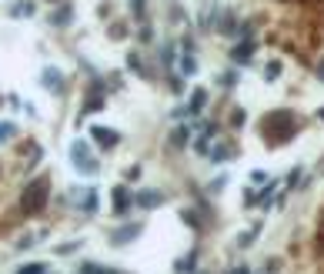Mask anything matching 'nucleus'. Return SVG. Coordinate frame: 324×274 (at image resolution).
I'll use <instances>...</instances> for the list:
<instances>
[{"label": "nucleus", "mask_w": 324, "mask_h": 274, "mask_svg": "<svg viewBox=\"0 0 324 274\" xmlns=\"http://www.w3.org/2000/svg\"><path fill=\"white\" fill-rule=\"evenodd\" d=\"M50 24H57V27H67V24H70V7H60L57 14H50Z\"/></svg>", "instance_id": "nucleus-10"}, {"label": "nucleus", "mask_w": 324, "mask_h": 274, "mask_svg": "<svg viewBox=\"0 0 324 274\" xmlns=\"http://www.w3.org/2000/svg\"><path fill=\"white\" fill-rule=\"evenodd\" d=\"M181 218H184V221H187V224H191V227H197V231H201V218H197V214H194V211H191V208H184V211H181Z\"/></svg>", "instance_id": "nucleus-18"}, {"label": "nucleus", "mask_w": 324, "mask_h": 274, "mask_svg": "<svg viewBox=\"0 0 324 274\" xmlns=\"http://www.w3.org/2000/svg\"><path fill=\"white\" fill-rule=\"evenodd\" d=\"M90 134H94V141H97L100 147H114L117 141H121V134L111 130V127H90Z\"/></svg>", "instance_id": "nucleus-4"}, {"label": "nucleus", "mask_w": 324, "mask_h": 274, "mask_svg": "<svg viewBox=\"0 0 324 274\" xmlns=\"http://www.w3.org/2000/svg\"><path fill=\"white\" fill-rule=\"evenodd\" d=\"M97 204H100L97 191H87V197H84V214H94V211H97Z\"/></svg>", "instance_id": "nucleus-14"}, {"label": "nucleus", "mask_w": 324, "mask_h": 274, "mask_svg": "<svg viewBox=\"0 0 324 274\" xmlns=\"http://www.w3.org/2000/svg\"><path fill=\"white\" fill-rule=\"evenodd\" d=\"M227 274H251L247 267H234V271H227Z\"/></svg>", "instance_id": "nucleus-26"}, {"label": "nucleus", "mask_w": 324, "mask_h": 274, "mask_svg": "<svg viewBox=\"0 0 324 274\" xmlns=\"http://www.w3.org/2000/svg\"><path fill=\"white\" fill-rule=\"evenodd\" d=\"M321 121H324V107H321Z\"/></svg>", "instance_id": "nucleus-28"}, {"label": "nucleus", "mask_w": 324, "mask_h": 274, "mask_svg": "<svg viewBox=\"0 0 324 274\" xmlns=\"http://www.w3.org/2000/svg\"><path fill=\"white\" fill-rule=\"evenodd\" d=\"M130 4H134V10H137V14H144V0H130Z\"/></svg>", "instance_id": "nucleus-25"}, {"label": "nucleus", "mask_w": 324, "mask_h": 274, "mask_svg": "<svg viewBox=\"0 0 324 274\" xmlns=\"http://www.w3.org/2000/svg\"><path fill=\"white\" fill-rule=\"evenodd\" d=\"M204 104H207V90H204V87H197L194 94H191V104H187V114H197Z\"/></svg>", "instance_id": "nucleus-7"}, {"label": "nucleus", "mask_w": 324, "mask_h": 274, "mask_svg": "<svg viewBox=\"0 0 324 274\" xmlns=\"http://www.w3.org/2000/svg\"><path fill=\"white\" fill-rule=\"evenodd\" d=\"M130 201L137 204V208H144V211H154V208H161V204H164V194L161 191H137Z\"/></svg>", "instance_id": "nucleus-3"}, {"label": "nucleus", "mask_w": 324, "mask_h": 274, "mask_svg": "<svg viewBox=\"0 0 324 274\" xmlns=\"http://www.w3.org/2000/svg\"><path fill=\"white\" fill-rule=\"evenodd\" d=\"M251 181H254V184H264L268 178H264V170H254V174H251Z\"/></svg>", "instance_id": "nucleus-24"}, {"label": "nucleus", "mask_w": 324, "mask_h": 274, "mask_svg": "<svg viewBox=\"0 0 324 274\" xmlns=\"http://www.w3.org/2000/svg\"><path fill=\"white\" fill-rule=\"evenodd\" d=\"M317 77H321V81H324V64H321V67H317Z\"/></svg>", "instance_id": "nucleus-27"}, {"label": "nucleus", "mask_w": 324, "mask_h": 274, "mask_svg": "<svg viewBox=\"0 0 324 274\" xmlns=\"http://www.w3.org/2000/svg\"><path fill=\"white\" fill-rule=\"evenodd\" d=\"M47 194H50V178H33L30 184H27L20 204H24L27 214H41V211L47 208Z\"/></svg>", "instance_id": "nucleus-1"}, {"label": "nucleus", "mask_w": 324, "mask_h": 274, "mask_svg": "<svg viewBox=\"0 0 324 274\" xmlns=\"http://www.w3.org/2000/svg\"><path fill=\"white\" fill-rule=\"evenodd\" d=\"M14 134H17V124H10V121H0V141H10Z\"/></svg>", "instance_id": "nucleus-17"}, {"label": "nucleus", "mask_w": 324, "mask_h": 274, "mask_svg": "<svg viewBox=\"0 0 324 274\" xmlns=\"http://www.w3.org/2000/svg\"><path fill=\"white\" fill-rule=\"evenodd\" d=\"M170 141H174V147H187V141H191V130H187V127H177L174 134H170Z\"/></svg>", "instance_id": "nucleus-12"}, {"label": "nucleus", "mask_w": 324, "mask_h": 274, "mask_svg": "<svg viewBox=\"0 0 324 274\" xmlns=\"http://www.w3.org/2000/svg\"><path fill=\"white\" fill-rule=\"evenodd\" d=\"M10 14H14V17H30L33 14V4H30V0H20V4L10 7Z\"/></svg>", "instance_id": "nucleus-11"}, {"label": "nucleus", "mask_w": 324, "mask_h": 274, "mask_svg": "<svg viewBox=\"0 0 324 274\" xmlns=\"http://www.w3.org/2000/svg\"><path fill=\"white\" fill-rule=\"evenodd\" d=\"M231 154H234V151H231V144H218V147L211 151V161H227Z\"/></svg>", "instance_id": "nucleus-15"}, {"label": "nucleus", "mask_w": 324, "mask_h": 274, "mask_svg": "<svg viewBox=\"0 0 324 274\" xmlns=\"http://www.w3.org/2000/svg\"><path fill=\"white\" fill-rule=\"evenodd\" d=\"M181 74H184V77H194V74H197V60L191 54L181 57Z\"/></svg>", "instance_id": "nucleus-9"}, {"label": "nucleus", "mask_w": 324, "mask_h": 274, "mask_svg": "<svg viewBox=\"0 0 324 274\" xmlns=\"http://www.w3.org/2000/svg\"><path fill=\"white\" fill-rule=\"evenodd\" d=\"M204 137H218V124H204Z\"/></svg>", "instance_id": "nucleus-23"}, {"label": "nucleus", "mask_w": 324, "mask_h": 274, "mask_svg": "<svg viewBox=\"0 0 324 274\" xmlns=\"http://www.w3.org/2000/svg\"><path fill=\"white\" fill-rule=\"evenodd\" d=\"M251 54H254V44L251 41H244V44H237V47H234V60H237V64H247Z\"/></svg>", "instance_id": "nucleus-8"}, {"label": "nucleus", "mask_w": 324, "mask_h": 274, "mask_svg": "<svg viewBox=\"0 0 324 274\" xmlns=\"http://www.w3.org/2000/svg\"><path fill=\"white\" fill-rule=\"evenodd\" d=\"M44 87H60V71L47 67V71H44Z\"/></svg>", "instance_id": "nucleus-13"}, {"label": "nucleus", "mask_w": 324, "mask_h": 274, "mask_svg": "<svg viewBox=\"0 0 324 274\" xmlns=\"http://www.w3.org/2000/svg\"><path fill=\"white\" fill-rule=\"evenodd\" d=\"M137 234H140V224H127V227H121V231H114L111 244H117V248H121V244L134 241V237H137Z\"/></svg>", "instance_id": "nucleus-5"}, {"label": "nucleus", "mask_w": 324, "mask_h": 274, "mask_svg": "<svg viewBox=\"0 0 324 274\" xmlns=\"http://www.w3.org/2000/svg\"><path fill=\"white\" fill-rule=\"evenodd\" d=\"M254 234H258V231H247V234H241V237H237V244H241V248H251V244H254Z\"/></svg>", "instance_id": "nucleus-21"}, {"label": "nucleus", "mask_w": 324, "mask_h": 274, "mask_svg": "<svg viewBox=\"0 0 324 274\" xmlns=\"http://www.w3.org/2000/svg\"><path fill=\"white\" fill-rule=\"evenodd\" d=\"M130 194H127V187H114V211H117V214H127L130 211Z\"/></svg>", "instance_id": "nucleus-6"}, {"label": "nucleus", "mask_w": 324, "mask_h": 274, "mask_svg": "<svg viewBox=\"0 0 324 274\" xmlns=\"http://www.w3.org/2000/svg\"><path fill=\"white\" fill-rule=\"evenodd\" d=\"M70 154H74V164H77L84 174H97V161H87V144H84V141H74Z\"/></svg>", "instance_id": "nucleus-2"}, {"label": "nucleus", "mask_w": 324, "mask_h": 274, "mask_svg": "<svg viewBox=\"0 0 324 274\" xmlns=\"http://www.w3.org/2000/svg\"><path fill=\"white\" fill-rule=\"evenodd\" d=\"M17 274H47V267H44V264H27V267H20Z\"/></svg>", "instance_id": "nucleus-19"}, {"label": "nucleus", "mask_w": 324, "mask_h": 274, "mask_svg": "<svg viewBox=\"0 0 324 274\" xmlns=\"http://www.w3.org/2000/svg\"><path fill=\"white\" fill-rule=\"evenodd\" d=\"M127 67H130V71H137V74L144 71V67H140V57H137V54H130V57H127Z\"/></svg>", "instance_id": "nucleus-22"}, {"label": "nucleus", "mask_w": 324, "mask_h": 274, "mask_svg": "<svg viewBox=\"0 0 324 274\" xmlns=\"http://www.w3.org/2000/svg\"><path fill=\"white\" fill-rule=\"evenodd\" d=\"M194 258H197V254H187V258L177 264V271H181V274H184V271H194Z\"/></svg>", "instance_id": "nucleus-20"}, {"label": "nucleus", "mask_w": 324, "mask_h": 274, "mask_svg": "<svg viewBox=\"0 0 324 274\" xmlns=\"http://www.w3.org/2000/svg\"><path fill=\"white\" fill-rule=\"evenodd\" d=\"M264 77H268V81H277V77H281V60H271V64L264 67Z\"/></svg>", "instance_id": "nucleus-16"}]
</instances>
